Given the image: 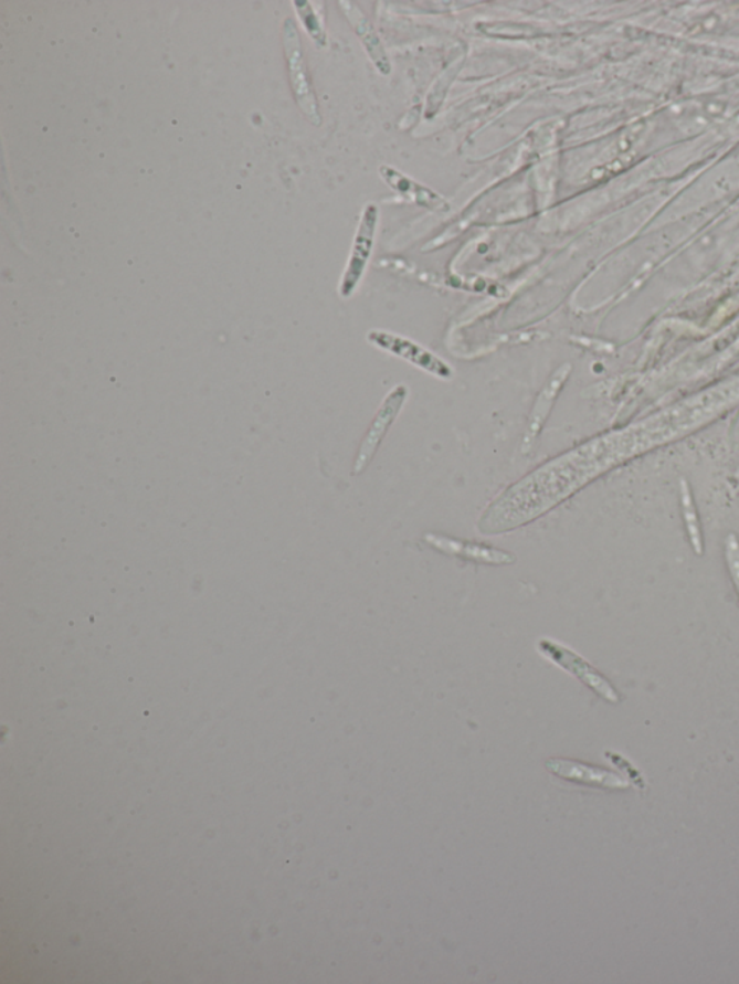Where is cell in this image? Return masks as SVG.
<instances>
[{"label":"cell","mask_w":739,"mask_h":984,"mask_svg":"<svg viewBox=\"0 0 739 984\" xmlns=\"http://www.w3.org/2000/svg\"><path fill=\"white\" fill-rule=\"evenodd\" d=\"M380 220V209L376 204H367L362 210L359 228L352 242L350 258L344 271L340 295L344 299L351 298L359 287L366 268L369 266L371 253L376 243V234H378Z\"/></svg>","instance_id":"1"},{"label":"cell","mask_w":739,"mask_h":984,"mask_svg":"<svg viewBox=\"0 0 739 984\" xmlns=\"http://www.w3.org/2000/svg\"><path fill=\"white\" fill-rule=\"evenodd\" d=\"M367 341L381 351L389 352V355L398 357L400 360L411 362L418 369L426 371L427 374L435 375L437 379L450 380L454 375V371H452L448 362H445L442 358L419 346L418 342L409 340L407 337L381 331V329H373V331L367 334Z\"/></svg>","instance_id":"2"},{"label":"cell","mask_w":739,"mask_h":984,"mask_svg":"<svg viewBox=\"0 0 739 984\" xmlns=\"http://www.w3.org/2000/svg\"><path fill=\"white\" fill-rule=\"evenodd\" d=\"M539 652L543 654L545 657H548L549 660L557 663L563 670L576 676L577 679L590 687V689L600 696V698L609 701L611 705L620 703L621 698L619 691L615 690V687L611 685V683L606 680L597 668L592 667L587 660H583V658L578 656L572 649L564 647L562 644L555 643L552 639L545 638L539 642Z\"/></svg>","instance_id":"3"},{"label":"cell","mask_w":739,"mask_h":984,"mask_svg":"<svg viewBox=\"0 0 739 984\" xmlns=\"http://www.w3.org/2000/svg\"><path fill=\"white\" fill-rule=\"evenodd\" d=\"M284 44L286 50V59H288L292 87L296 102L315 126L321 125V116H319V107L317 97L313 86H310L307 65H305L303 45L295 23L288 19L284 28Z\"/></svg>","instance_id":"4"},{"label":"cell","mask_w":739,"mask_h":984,"mask_svg":"<svg viewBox=\"0 0 739 984\" xmlns=\"http://www.w3.org/2000/svg\"><path fill=\"white\" fill-rule=\"evenodd\" d=\"M407 398V385H398V388H394L388 398L383 400V403H381L379 412L376 414L374 421L371 423L369 432H367L365 441H362L360 446L359 455H357L355 464V474H361L362 470L367 468V465L371 463L381 442L384 440L386 433L389 432L390 426L393 425L400 411H402Z\"/></svg>","instance_id":"5"},{"label":"cell","mask_w":739,"mask_h":984,"mask_svg":"<svg viewBox=\"0 0 739 984\" xmlns=\"http://www.w3.org/2000/svg\"><path fill=\"white\" fill-rule=\"evenodd\" d=\"M546 766L559 779L571 781V783L605 790H625L630 787L629 781L621 779L614 772L582 764V762L550 760Z\"/></svg>","instance_id":"6"},{"label":"cell","mask_w":739,"mask_h":984,"mask_svg":"<svg viewBox=\"0 0 739 984\" xmlns=\"http://www.w3.org/2000/svg\"><path fill=\"white\" fill-rule=\"evenodd\" d=\"M340 7L347 21L350 22L352 30H355L357 36H359L362 46H365L367 56H369L371 63L374 64V67L379 70L381 75H389L392 73V63H390L383 42H381L370 19L361 12V9L357 7L356 3L341 2Z\"/></svg>","instance_id":"7"},{"label":"cell","mask_w":739,"mask_h":984,"mask_svg":"<svg viewBox=\"0 0 739 984\" xmlns=\"http://www.w3.org/2000/svg\"><path fill=\"white\" fill-rule=\"evenodd\" d=\"M379 172L380 177L383 178V181L388 183L394 192H398L399 195L412 201L413 204L426 207V209L432 211L450 210V202L446 201L444 197L437 194V192L431 190V188L422 186V183H419L415 179L404 176V173L398 171L397 168L389 167V165H381Z\"/></svg>","instance_id":"8"},{"label":"cell","mask_w":739,"mask_h":984,"mask_svg":"<svg viewBox=\"0 0 739 984\" xmlns=\"http://www.w3.org/2000/svg\"><path fill=\"white\" fill-rule=\"evenodd\" d=\"M425 540L432 548L441 550V552L461 556V558L474 560V562L478 563L511 564L516 562L515 556L503 552V550L487 548V546L483 544L468 543V541L454 540L435 535H427Z\"/></svg>","instance_id":"9"},{"label":"cell","mask_w":739,"mask_h":984,"mask_svg":"<svg viewBox=\"0 0 739 984\" xmlns=\"http://www.w3.org/2000/svg\"><path fill=\"white\" fill-rule=\"evenodd\" d=\"M569 371H571V366H563L562 369H559L557 373L552 375L549 383L546 384L543 392L540 393L538 402L535 404L534 412H531L529 427H527L525 442H524V452L527 454L531 449V446L535 444L536 436L539 435L541 427H543L546 417L550 412V408L553 406L555 400L558 398L559 390L562 389L564 381H567Z\"/></svg>","instance_id":"10"},{"label":"cell","mask_w":739,"mask_h":984,"mask_svg":"<svg viewBox=\"0 0 739 984\" xmlns=\"http://www.w3.org/2000/svg\"><path fill=\"white\" fill-rule=\"evenodd\" d=\"M680 502L692 550H694L696 556H704L705 546L703 529H700V521L698 511H696L694 496H692L690 487L689 484L686 483V479H680Z\"/></svg>","instance_id":"11"},{"label":"cell","mask_w":739,"mask_h":984,"mask_svg":"<svg viewBox=\"0 0 739 984\" xmlns=\"http://www.w3.org/2000/svg\"><path fill=\"white\" fill-rule=\"evenodd\" d=\"M296 11L299 13L300 21L307 28L308 34L318 46L327 45V34H325L323 22L319 21L314 8L309 2H296Z\"/></svg>","instance_id":"12"},{"label":"cell","mask_w":739,"mask_h":984,"mask_svg":"<svg viewBox=\"0 0 739 984\" xmlns=\"http://www.w3.org/2000/svg\"><path fill=\"white\" fill-rule=\"evenodd\" d=\"M725 563H727L729 578L736 588L739 597V539L737 535H728L724 544Z\"/></svg>","instance_id":"13"},{"label":"cell","mask_w":739,"mask_h":984,"mask_svg":"<svg viewBox=\"0 0 739 984\" xmlns=\"http://www.w3.org/2000/svg\"><path fill=\"white\" fill-rule=\"evenodd\" d=\"M606 756H610L611 762H614V764L616 766H619V769H623V771L625 770V772H627V774L630 775V779L635 781V783H637L640 785L644 784L642 775H640V772L637 770H635L634 766L632 764H630V762L627 760H625V758L616 755V753H610V752L606 753Z\"/></svg>","instance_id":"14"}]
</instances>
